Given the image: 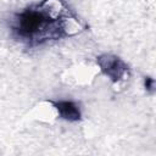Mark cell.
Instances as JSON below:
<instances>
[{"label": "cell", "instance_id": "6da1fadb", "mask_svg": "<svg viewBox=\"0 0 156 156\" xmlns=\"http://www.w3.org/2000/svg\"><path fill=\"white\" fill-rule=\"evenodd\" d=\"M6 27L11 38L26 49L50 45L84 30V26L66 0L32 2L10 13Z\"/></svg>", "mask_w": 156, "mask_h": 156}, {"label": "cell", "instance_id": "7a4b0ae2", "mask_svg": "<svg viewBox=\"0 0 156 156\" xmlns=\"http://www.w3.org/2000/svg\"><path fill=\"white\" fill-rule=\"evenodd\" d=\"M96 65L102 74L108 77L112 83H118L128 79L130 76V68L121 57L112 54H102L96 56Z\"/></svg>", "mask_w": 156, "mask_h": 156}, {"label": "cell", "instance_id": "3957f363", "mask_svg": "<svg viewBox=\"0 0 156 156\" xmlns=\"http://www.w3.org/2000/svg\"><path fill=\"white\" fill-rule=\"evenodd\" d=\"M49 102L55 107L60 118L67 122H79L82 119V108L79 102L73 100H50Z\"/></svg>", "mask_w": 156, "mask_h": 156}, {"label": "cell", "instance_id": "277c9868", "mask_svg": "<svg viewBox=\"0 0 156 156\" xmlns=\"http://www.w3.org/2000/svg\"><path fill=\"white\" fill-rule=\"evenodd\" d=\"M144 88L149 94L154 93V88H155V80L152 77H145L144 78Z\"/></svg>", "mask_w": 156, "mask_h": 156}]
</instances>
